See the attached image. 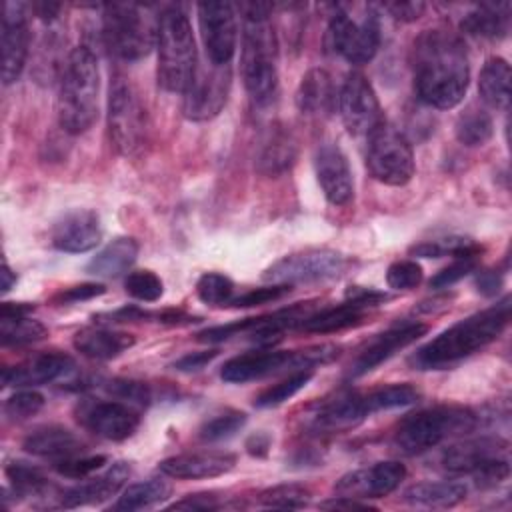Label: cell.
<instances>
[{
	"mask_svg": "<svg viewBox=\"0 0 512 512\" xmlns=\"http://www.w3.org/2000/svg\"><path fill=\"white\" fill-rule=\"evenodd\" d=\"M32 310H34V304H28V302H4L0 306V318L28 316Z\"/></svg>",
	"mask_w": 512,
	"mask_h": 512,
	"instance_id": "59",
	"label": "cell"
},
{
	"mask_svg": "<svg viewBox=\"0 0 512 512\" xmlns=\"http://www.w3.org/2000/svg\"><path fill=\"white\" fill-rule=\"evenodd\" d=\"M454 134L464 146H484L494 134L492 116L480 106H468L454 124Z\"/></svg>",
	"mask_w": 512,
	"mask_h": 512,
	"instance_id": "37",
	"label": "cell"
},
{
	"mask_svg": "<svg viewBox=\"0 0 512 512\" xmlns=\"http://www.w3.org/2000/svg\"><path fill=\"white\" fill-rule=\"evenodd\" d=\"M460 26L470 36L500 40L510 28V4H480L462 18Z\"/></svg>",
	"mask_w": 512,
	"mask_h": 512,
	"instance_id": "32",
	"label": "cell"
},
{
	"mask_svg": "<svg viewBox=\"0 0 512 512\" xmlns=\"http://www.w3.org/2000/svg\"><path fill=\"white\" fill-rule=\"evenodd\" d=\"M236 466V454L230 452H186L164 458L158 468L164 476L176 480H200L228 474Z\"/></svg>",
	"mask_w": 512,
	"mask_h": 512,
	"instance_id": "24",
	"label": "cell"
},
{
	"mask_svg": "<svg viewBox=\"0 0 512 512\" xmlns=\"http://www.w3.org/2000/svg\"><path fill=\"white\" fill-rule=\"evenodd\" d=\"M98 94V60L90 48L76 46L66 56L58 78L56 114L60 128L68 134L86 132L98 118Z\"/></svg>",
	"mask_w": 512,
	"mask_h": 512,
	"instance_id": "4",
	"label": "cell"
},
{
	"mask_svg": "<svg viewBox=\"0 0 512 512\" xmlns=\"http://www.w3.org/2000/svg\"><path fill=\"white\" fill-rule=\"evenodd\" d=\"M412 70L418 98L432 108H454L468 90L470 64L466 48L446 28L424 30L414 40Z\"/></svg>",
	"mask_w": 512,
	"mask_h": 512,
	"instance_id": "1",
	"label": "cell"
},
{
	"mask_svg": "<svg viewBox=\"0 0 512 512\" xmlns=\"http://www.w3.org/2000/svg\"><path fill=\"white\" fill-rule=\"evenodd\" d=\"M466 484L456 480L416 482L404 490V502L420 508H452L466 498Z\"/></svg>",
	"mask_w": 512,
	"mask_h": 512,
	"instance_id": "31",
	"label": "cell"
},
{
	"mask_svg": "<svg viewBox=\"0 0 512 512\" xmlns=\"http://www.w3.org/2000/svg\"><path fill=\"white\" fill-rule=\"evenodd\" d=\"M336 90L330 74L324 68L308 70L296 90V106L308 116H326L336 106Z\"/></svg>",
	"mask_w": 512,
	"mask_h": 512,
	"instance_id": "28",
	"label": "cell"
},
{
	"mask_svg": "<svg viewBox=\"0 0 512 512\" xmlns=\"http://www.w3.org/2000/svg\"><path fill=\"white\" fill-rule=\"evenodd\" d=\"M126 292L140 302H156L164 294V282L152 270H134L124 280Z\"/></svg>",
	"mask_w": 512,
	"mask_h": 512,
	"instance_id": "44",
	"label": "cell"
},
{
	"mask_svg": "<svg viewBox=\"0 0 512 512\" xmlns=\"http://www.w3.org/2000/svg\"><path fill=\"white\" fill-rule=\"evenodd\" d=\"M420 398V392L410 384H388L374 388L364 394H356V406L362 414V418L380 412V410H392L410 406Z\"/></svg>",
	"mask_w": 512,
	"mask_h": 512,
	"instance_id": "35",
	"label": "cell"
},
{
	"mask_svg": "<svg viewBox=\"0 0 512 512\" xmlns=\"http://www.w3.org/2000/svg\"><path fill=\"white\" fill-rule=\"evenodd\" d=\"M132 474L130 462H114L108 470H104L98 476H88L86 482L80 486L70 488L68 492L62 494V506L64 508H78V506H94L110 500L116 496L126 480Z\"/></svg>",
	"mask_w": 512,
	"mask_h": 512,
	"instance_id": "25",
	"label": "cell"
},
{
	"mask_svg": "<svg viewBox=\"0 0 512 512\" xmlns=\"http://www.w3.org/2000/svg\"><path fill=\"white\" fill-rule=\"evenodd\" d=\"M196 10L208 62L216 66L230 64L238 40L234 6L228 2H200Z\"/></svg>",
	"mask_w": 512,
	"mask_h": 512,
	"instance_id": "16",
	"label": "cell"
},
{
	"mask_svg": "<svg viewBox=\"0 0 512 512\" xmlns=\"http://www.w3.org/2000/svg\"><path fill=\"white\" fill-rule=\"evenodd\" d=\"M44 406V396L36 390H18L4 402V412L12 420H26L38 414Z\"/></svg>",
	"mask_w": 512,
	"mask_h": 512,
	"instance_id": "49",
	"label": "cell"
},
{
	"mask_svg": "<svg viewBox=\"0 0 512 512\" xmlns=\"http://www.w3.org/2000/svg\"><path fill=\"white\" fill-rule=\"evenodd\" d=\"M22 448L32 456L52 458L56 462L62 458L82 454L84 442L72 430L58 426V424H50V426H40L34 432H30L24 438Z\"/></svg>",
	"mask_w": 512,
	"mask_h": 512,
	"instance_id": "26",
	"label": "cell"
},
{
	"mask_svg": "<svg viewBox=\"0 0 512 512\" xmlns=\"http://www.w3.org/2000/svg\"><path fill=\"white\" fill-rule=\"evenodd\" d=\"M480 252H482V246H478L474 240L462 238V236L424 240L410 248V254L418 256V258H442V256L478 258Z\"/></svg>",
	"mask_w": 512,
	"mask_h": 512,
	"instance_id": "38",
	"label": "cell"
},
{
	"mask_svg": "<svg viewBox=\"0 0 512 512\" xmlns=\"http://www.w3.org/2000/svg\"><path fill=\"white\" fill-rule=\"evenodd\" d=\"M30 48V30L26 6L20 2H4L0 24L2 50V82L12 84L20 78Z\"/></svg>",
	"mask_w": 512,
	"mask_h": 512,
	"instance_id": "18",
	"label": "cell"
},
{
	"mask_svg": "<svg viewBox=\"0 0 512 512\" xmlns=\"http://www.w3.org/2000/svg\"><path fill=\"white\" fill-rule=\"evenodd\" d=\"M196 294L204 304L224 306L232 300L234 282L220 272H206L196 282Z\"/></svg>",
	"mask_w": 512,
	"mask_h": 512,
	"instance_id": "43",
	"label": "cell"
},
{
	"mask_svg": "<svg viewBox=\"0 0 512 512\" xmlns=\"http://www.w3.org/2000/svg\"><path fill=\"white\" fill-rule=\"evenodd\" d=\"M296 140L284 126H272L256 156V170L264 176H280L296 162Z\"/></svg>",
	"mask_w": 512,
	"mask_h": 512,
	"instance_id": "27",
	"label": "cell"
},
{
	"mask_svg": "<svg viewBox=\"0 0 512 512\" xmlns=\"http://www.w3.org/2000/svg\"><path fill=\"white\" fill-rule=\"evenodd\" d=\"M0 276H2V292H8L10 288H12V284L16 282V274L10 270V266L4 262L2 264V272H0Z\"/></svg>",
	"mask_w": 512,
	"mask_h": 512,
	"instance_id": "61",
	"label": "cell"
},
{
	"mask_svg": "<svg viewBox=\"0 0 512 512\" xmlns=\"http://www.w3.org/2000/svg\"><path fill=\"white\" fill-rule=\"evenodd\" d=\"M138 252L140 244L132 236H118L88 262L86 270L94 276L116 278L136 262Z\"/></svg>",
	"mask_w": 512,
	"mask_h": 512,
	"instance_id": "30",
	"label": "cell"
},
{
	"mask_svg": "<svg viewBox=\"0 0 512 512\" xmlns=\"http://www.w3.org/2000/svg\"><path fill=\"white\" fill-rule=\"evenodd\" d=\"M134 346V336L108 328H82L74 334V348L92 360H112Z\"/></svg>",
	"mask_w": 512,
	"mask_h": 512,
	"instance_id": "29",
	"label": "cell"
},
{
	"mask_svg": "<svg viewBox=\"0 0 512 512\" xmlns=\"http://www.w3.org/2000/svg\"><path fill=\"white\" fill-rule=\"evenodd\" d=\"M158 16H150L138 4H108L102 16L106 48L120 60L134 62L156 46Z\"/></svg>",
	"mask_w": 512,
	"mask_h": 512,
	"instance_id": "7",
	"label": "cell"
},
{
	"mask_svg": "<svg viewBox=\"0 0 512 512\" xmlns=\"http://www.w3.org/2000/svg\"><path fill=\"white\" fill-rule=\"evenodd\" d=\"M422 266L416 260H396L386 270V284L394 290H410L422 282Z\"/></svg>",
	"mask_w": 512,
	"mask_h": 512,
	"instance_id": "48",
	"label": "cell"
},
{
	"mask_svg": "<svg viewBox=\"0 0 512 512\" xmlns=\"http://www.w3.org/2000/svg\"><path fill=\"white\" fill-rule=\"evenodd\" d=\"M32 10H34L42 20H54V18L58 16L60 4H54V2H36V4H32Z\"/></svg>",
	"mask_w": 512,
	"mask_h": 512,
	"instance_id": "60",
	"label": "cell"
},
{
	"mask_svg": "<svg viewBox=\"0 0 512 512\" xmlns=\"http://www.w3.org/2000/svg\"><path fill=\"white\" fill-rule=\"evenodd\" d=\"M476 286L484 296H496L502 286V276L496 270H484L476 276Z\"/></svg>",
	"mask_w": 512,
	"mask_h": 512,
	"instance_id": "57",
	"label": "cell"
},
{
	"mask_svg": "<svg viewBox=\"0 0 512 512\" xmlns=\"http://www.w3.org/2000/svg\"><path fill=\"white\" fill-rule=\"evenodd\" d=\"M106 464V456L104 454H92V456H70V458H62L54 462V470L64 476V478H74V480H84L88 476H92L94 472H98L102 466Z\"/></svg>",
	"mask_w": 512,
	"mask_h": 512,
	"instance_id": "46",
	"label": "cell"
},
{
	"mask_svg": "<svg viewBox=\"0 0 512 512\" xmlns=\"http://www.w3.org/2000/svg\"><path fill=\"white\" fill-rule=\"evenodd\" d=\"M476 260L478 258H456L450 266L442 268L440 272H436L430 278V288L440 290V288H448V286L456 284L458 280H462L464 276H468L470 272L476 270Z\"/></svg>",
	"mask_w": 512,
	"mask_h": 512,
	"instance_id": "51",
	"label": "cell"
},
{
	"mask_svg": "<svg viewBox=\"0 0 512 512\" xmlns=\"http://www.w3.org/2000/svg\"><path fill=\"white\" fill-rule=\"evenodd\" d=\"M78 420L96 436L112 442L130 438L140 426V414L136 406L116 398L82 402L78 408Z\"/></svg>",
	"mask_w": 512,
	"mask_h": 512,
	"instance_id": "17",
	"label": "cell"
},
{
	"mask_svg": "<svg viewBox=\"0 0 512 512\" xmlns=\"http://www.w3.org/2000/svg\"><path fill=\"white\" fill-rule=\"evenodd\" d=\"M310 490L300 484H278L266 488L258 494V502L266 508H282V510H296L304 508L310 502Z\"/></svg>",
	"mask_w": 512,
	"mask_h": 512,
	"instance_id": "42",
	"label": "cell"
},
{
	"mask_svg": "<svg viewBox=\"0 0 512 512\" xmlns=\"http://www.w3.org/2000/svg\"><path fill=\"white\" fill-rule=\"evenodd\" d=\"M314 170L322 194L334 206H344L354 196V180L346 154L332 142L318 146L314 154Z\"/></svg>",
	"mask_w": 512,
	"mask_h": 512,
	"instance_id": "20",
	"label": "cell"
},
{
	"mask_svg": "<svg viewBox=\"0 0 512 512\" xmlns=\"http://www.w3.org/2000/svg\"><path fill=\"white\" fill-rule=\"evenodd\" d=\"M320 508H324V510H374V506L368 502H362V500L350 498V496H338V494L320 502Z\"/></svg>",
	"mask_w": 512,
	"mask_h": 512,
	"instance_id": "56",
	"label": "cell"
},
{
	"mask_svg": "<svg viewBox=\"0 0 512 512\" xmlns=\"http://www.w3.org/2000/svg\"><path fill=\"white\" fill-rule=\"evenodd\" d=\"M170 494H172L170 482H166L162 478H150V480L128 486L122 492V496H118L114 510L132 512V510L152 508L156 504H162Z\"/></svg>",
	"mask_w": 512,
	"mask_h": 512,
	"instance_id": "36",
	"label": "cell"
},
{
	"mask_svg": "<svg viewBox=\"0 0 512 512\" xmlns=\"http://www.w3.org/2000/svg\"><path fill=\"white\" fill-rule=\"evenodd\" d=\"M246 424V414L238 410H228L224 414H218L202 424L200 438L204 442H220L230 436H234L242 426Z\"/></svg>",
	"mask_w": 512,
	"mask_h": 512,
	"instance_id": "45",
	"label": "cell"
},
{
	"mask_svg": "<svg viewBox=\"0 0 512 512\" xmlns=\"http://www.w3.org/2000/svg\"><path fill=\"white\" fill-rule=\"evenodd\" d=\"M74 360L64 352H42L22 364L2 370V384L14 388L40 386L68 378L74 372Z\"/></svg>",
	"mask_w": 512,
	"mask_h": 512,
	"instance_id": "22",
	"label": "cell"
},
{
	"mask_svg": "<svg viewBox=\"0 0 512 512\" xmlns=\"http://www.w3.org/2000/svg\"><path fill=\"white\" fill-rule=\"evenodd\" d=\"M382 8L400 22H416L426 12L424 2H386Z\"/></svg>",
	"mask_w": 512,
	"mask_h": 512,
	"instance_id": "54",
	"label": "cell"
},
{
	"mask_svg": "<svg viewBox=\"0 0 512 512\" xmlns=\"http://www.w3.org/2000/svg\"><path fill=\"white\" fill-rule=\"evenodd\" d=\"M290 290H292V286H288V284H270V286H264V288H252V290L240 294L238 298H232L230 306H234V308L262 306V304L276 302V300L284 298Z\"/></svg>",
	"mask_w": 512,
	"mask_h": 512,
	"instance_id": "50",
	"label": "cell"
},
{
	"mask_svg": "<svg viewBox=\"0 0 512 512\" xmlns=\"http://www.w3.org/2000/svg\"><path fill=\"white\" fill-rule=\"evenodd\" d=\"M106 292V286L104 284H98V282H84V284H76V286H70V288H64L60 292H56L52 296V304L56 306H66V304H78V302H86V300H92L100 294Z\"/></svg>",
	"mask_w": 512,
	"mask_h": 512,
	"instance_id": "52",
	"label": "cell"
},
{
	"mask_svg": "<svg viewBox=\"0 0 512 512\" xmlns=\"http://www.w3.org/2000/svg\"><path fill=\"white\" fill-rule=\"evenodd\" d=\"M478 92L484 104L496 110H508L510 102V64L502 56H490L478 80Z\"/></svg>",
	"mask_w": 512,
	"mask_h": 512,
	"instance_id": "33",
	"label": "cell"
},
{
	"mask_svg": "<svg viewBox=\"0 0 512 512\" xmlns=\"http://www.w3.org/2000/svg\"><path fill=\"white\" fill-rule=\"evenodd\" d=\"M218 356V350H200V352H190L182 356L180 360L174 362V368L180 372H198L204 366H208L214 358Z\"/></svg>",
	"mask_w": 512,
	"mask_h": 512,
	"instance_id": "55",
	"label": "cell"
},
{
	"mask_svg": "<svg viewBox=\"0 0 512 512\" xmlns=\"http://www.w3.org/2000/svg\"><path fill=\"white\" fill-rule=\"evenodd\" d=\"M108 132L118 154L138 156L148 140L146 108L126 78H114L108 94Z\"/></svg>",
	"mask_w": 512,
	"mask_h": 512,
	"instance_id": "10",
	"label": "cell"
},
{
	"mask_svg": "<svg viewBox=\"0 0 512 512\" xmlns=\"http://www.w3.org/2000/svg\"><path fill=\"white\" fill-rule=\"evenodd\" d=\"M368 172L386 186H404L416 172L412 144L394 124L382 122L368 134Z\"/></svg>",
	"mask_w": 512,
	"mask_h": 512,
	"instance_id": "11",
	"label": "cell"
},
{
	"mask_svg": "<svg viewBox=\"0 0 512 512\" xmlns=\"http://www.w3.org/2000/svg\"><path fill=\"white\" fill-rule=\"evenodd\" d=\"M6 478L16 496H44L50 488L42 470L26 462H10L6 466Z\"/></svg>",
	"mask_w": 512,
	"mask_h": 512,
	"instance_id": "39",
	"label": "cell"
},
{
	"mask_svg": "<svg viewBox=\"0 0 512 512\" xmlns=\"http://www.w3.org/2000/svg\"><path fill=\"white\" fill-rule=\"evenodd\" d=\"M106 394H110L116 400H122L126 404H132L136 408L146 406L152 398L150 388L144 382H136V380H124V378H114L110 382L104 384Z\"/></svg>",
	"mask_w": 512,
	"mask_h": 512,
	"instance_id": "47",
	"label": "cell"
},
{
	"mask_svg": "<svg viewBox=\"0 0 512 512\" xmlns=\"http://www.w3.org/2000/svg\"><path fill=\"white\" fill-rule=\"evenodd\" d=\"M348 266V258L330 248H310L302 252L288 254L268 266L262 278L270 284H306L324 282L338 278Z\"/></svg>",
	"mask_w": 512,
	"mask_h": 512,
	"instance_id": "12",
	"label": "cell"
},
{
	"mask_svg": "<svg viewBox=\"0 0 512 512\" xmlns=\"http://www.w3.org/2000/svg\"><path fill=\"white\" fill-rule=\"evenodd\" d=\"M404 478H406V466L402 462L384 460L366 468L346 472L334 484V492L338 496H350L358 500L384 498L390 492H394Z\"/></svg>",
	"mask_w": 512,
	"mask_h": 512,
	"instance_id": "19",
	"label": "cell"
},
{
	"mask_svg": "<svg viewBox=\"0 0 512 512\" xmlns=\"http://www.w3.org/2000/svg\"><path fill=\"white\" fill-rule=\"evenodd\" d=\"M46 334V326L30 316L0 318V340L4 346H26L42 340Z\"/></svg>",
	"mask_w": 512,
	"mask_h": 512,
	"instance_id": "40",
	"label": "cell"
},
{
	"mask_svg": "<svg viewBox=\"0 0 512 512\" xmlns=\"http://www.w3.org/2000/svg\"><path fill=\"white\" fill-rule=\"evenodd\" d=\"M442 466L454 474H472L480 486H496L510 476L508 442L496 436L456 442L444 450Z\"/></svg>",
	"mask_w": 512,
	"mask_h": 512,
	"instance_id": "8",
	"label": "cell"
},
{
	"mask_svg": "<svg viewBox=\"0 0 512 512\" xmlns=\"http://www.w3.org/2000/svg\"><path fill=\"white\" fill-rule=\"evenodd\" d=\"M508 320L510 298L506 296L498 304L474 312L440 332L436 338L418 348L410 362L418 370H438L450 366L494 342L508 326Z\"/></svg>",
	"mask_w": 512,
	"mask_h": 512,
	"instance_id": "2",
	"label": "cell"
},
{
	"mask_svg": "<svg viewBox=\"0 0 512 512\" xmlns=\"http://www.w3.org/2000/svg\"><path fill=\"white\" fill-rule=\"evenodd\" d=\"M240 72L244 88L256 106H268L278 94V40L270 22V4L242 6Z\"/></svg>",
	"mask_w": 512,
	"mask_h": 512,
	"instance_id": "3",
	"label": "cell"
},
{
	"mask_svg": "<svg viewBox=\"0 0 512 512\" xmlns=\"http://www.w3.org/2000/svg\"><path fill=\"white\" fill-rule=\"evenodd\" d=\"M246 448L252 456H266L268 448H270V436L264 434V432H256L248 438L246 442Z\"/></svg>",
	"mask_w": 512,
	"mask_h": 512,
	"instance_id": "58",
	"label": "cell"
},
{
	"mask_svg": "<svg viewBox=\"0 0 512 512\" xmlns=\"http://www.w3.org/2000/svg\"><path fill=\"white\" fill-rule=\"evenodd\" d=\"M232 74L230 64L216 66V64H200L192 76V82L184 90L182 98V112L188 120H210L222 112L230 94Z\"/></svg>",
	"mask_w": 512,
	"mask_h": 512,
	"instance_id": "14",
	"label": "cell"
},
{
	"mask_svg": "<svg viewBox=\"0 0 512 512\" xmlns=\"http://www.w3.org/2000/svg\"><path fill=\"white\" fill-rule=\"evenodd\" d=\"M332 352L326 344L312 346L306 350H254L224 362L220 370V378L230 384H244L252 380H260L264 376L276 374L284 368H308L328 364Z\"/></svg>",
	"mask_w": 512,
	"mask_h": 512,
	"instance_id": "9",
	"label": "cell"
},
{
	"mask_svg": "<svg viewBox=\"0 0 512 512\" xmlns=\"http://www.w3.org/2000/svg\"><path fill=\"white\" fill-rule=\"evenodd\" d=\"M172 510H218L224 508V500L216 496L214 492H198V494H188L182 500L174 502L170 506Z\"/></svg>",
	"mask_w": 512,
	"mask_h": 512,
	"instance_id": "53",
	"label": "cell"
},
{
	"mask_svg": "<svg viewBox=\"0 0 512 512\" xmlns=\"http://www.w3.org/2000/svg\"><path fill=\"white\" fill-rule=\"evenodd\" d=\"M156 50L158 84L168 92L184 94L198 68V54L190 18L180 6H168L160 12Z\"/></svg>",
	"mask_w": 512,
	"mask_h": 512,
	"instance_id": "5",
	"label": "cell"
},
{
	"mask_svg": "<svg viewBox=\"0 0 512 512\" xmlns=\"http://www.w3.org/2000/svg\"><path fill=\"white\" fill-rule=\"evenodd\" d=\"M338 110L352 136H366L384 122L380 100L370 80L354 70L346 76L338 92Z\"/></svg>",
	"mask_w": 512,
	"mask_h": 512,
	"instance_id": "15",
	"label": "cell"
},
{
	"mask_svg": "<svg viewBox=\"0 0 512 512\" xmlns=\"http://www.w3.org/2000/svg\"><path fill=\"white\" fill-rule=\"evenodd\" d=\"M102 240L100 218L92 210L64 214L52 228V246L60 252L80 254L96 248Z\"/></svg>",
	"mask_w": 512,
	"mask_h": 512,
	"instance_id": "23",
	"label": "cell"
},
{
	"mask_svg": "<svg viewBox=\"0 0 512 512\" xmlns=\"http://www.w3.org/2000/svg\"><path fill=\"white\" fill-rule=\"evenodd\" d=\"M426 332H428V326L424 322H402V324H396V326L388 328L386 332L378 334L356 356V360L350 366L348 376L358 378V376L368 374L370 370H374L376 366L386 362L390 356H394L402 348H406L412 342H416L418 338H422Z\"/></svg>",
	"mask_w": 512,
	"mask_h": 512,
	"instance_id": "21",
	"label": "cell"
},
{
	"mask_svg": "<svg viewBox=\"0 0 512 512\" xmlns=\"http://www.w3.org/2000/svg\"><path fill=\"white\" fill-rule=\"evenodd\" d=\"M328 38L332 48L350 64L370 62L380 46L378 16L368 12L362 20H354L346 10L336 8L330 16Z\"/></svg>",
	"mask_w": 512,
	"mask_h": 512,
	"instance_id": "13",
	"label": "cell"
},
{
	"mask_svg": "<svg viewBox=\"0 0 512 512\" xmlns=\"http://www.w3.org/2000/svg\"><path fill=\"white\" fill-rule=\"evenodd\" d=\"M478 426V416L464 406L440 404L408 414L394 432V444L400 452L414 456L438 444L472 432Z\"/></svg>",
	"mask_w": 512,
	"mask_h": 512,
	"instance_id": "6",
	"label": "cell"
},
{
	"mask_svg": "<svg viewBox=\"0 0 512 512\" xmlns=\"http://www.w3.org/2000/svg\"><path fill=\"white\" fill-rule=\"evenodd\" d=\"M312 376H314V372L308 370V368L294 370L284 380H280L274 386H268L266 390H262L254 398V406H258V408H272V406H278V404L290 400L294 394H298L312 380Z\"/></svg>",
	"mask_w": 512,
	"mask_h": 512,
	"instance_id": "41",
	"label": "cell"
},
{
	"mask_svg": "<svg viewBox=\"0 0 512 512\" xmlns=\"http://www.w3.org/2000/svg\"><path fill=\"white\" fill-rule=\"evenodd\" d=\"M368 306L346 298L342 304L324 308L320 312H312L304 322L302 328L306 332H316V334H328V332H340L350 326H358L364 320Z\"/></svg>",
	"mask_w": 512,
	"mask_h": 512,
	"instance_id": "34",
	"label": "cell"
}]
</instances>
